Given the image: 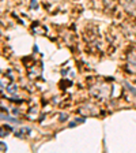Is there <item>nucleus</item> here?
<instances>
[{"mask_svg":"<svg viewBox=\"0 0 136 153\" xmlns=\"http://www.w3.org/2000/svg\"><path fill=\"white\" fill-rule=\"evenodd\" d=\"M90 92H91V94H94L95 97L106 99V97H110V94H112V85H108V83H101V85L91 86Z\"/></svg>","mask_w":136,"mask_h":153,"instance_id":"1","label":"nucleus"},{"mask_svg":"<svg viewBox=\"0 0 136 153\" xmlns=\"http://www.w3.org/2000/svg\"><path fill=\"white\" fill-rule=\"evenodd\" d=\"M79 114L87 115V116H91V115H97V114H98V109L95 108L94 105L87 104V105H82V107H80V108H79Z\"/></svg>","mask_w":136,"mask_h":153,"instance_id":"2","label":"nucleus"},{"mask_svg":"<svg viewBox=\"0 0 136 153\" xmlns=\"http://www.w3.org/2000/svg\"><path fill=\"white\" fill-rule=\"evenodd\" d=\"M128 70L131 73H136V52L128 55Z\"/></svg>","mask_w":136,"mask_h":153,"instance_id":"3","label":"nucleus"},{"mask_svg":"<svg viewBox=\"0 0 136 153\" xmlns=\"http://www.w3.org/2000/svg\"><path fill=\"white\" fill-rule=\"evenodd\" d=\"M30 133H32V128L25 127V128H21V131H16L15 135L16 137H26V135H29Z\"/></svg>","mask_w":136,"mask_h":153,"instance_id":"4","label":"nucleus"},{"mask_svg":"<svg viewBox=\"0 0 136 153\" xmlns=\"http://www.w3.org/2000/svg\"><path fill=\"white\" fill-rule=\"evenodd\" d=\"M0 119L8 120V122H11V123H19V120H16V119H14V118H10L8 115H4V114H0Z\"/></svg>","mask_w":136,"mask_h":153,"instance_id":"5","label":"nucleus"},{"mask_svg":"<svg viewBox=\"0 0 136 153\" xmlns=\"http://www.w3.org/2000/svg\"><path fill=\"white\" fill-rule=\"evenodd\" d=\"M7 92H8L10 94H15V93L18 92V86L16 85H8L7 86Z\"/></svg>","mask_w":136,"mask_h":153,"instance_id":"6","label":"nucleus"},{"mask_svg":"<svg viewBox=\"0 0 136 153\" xmlns=\"http://www.w3.org/2000/svg\"><path fill=\"white\" fill-rule=\"evenodd\" d=\"M125 86H127V89L129 90V92L132 93L133 96H136V89H135V88H133V86H131V85H129V83H128V82H125Z\"/></svg>","mask_w":136,"mask_h":153,"instance_id":"7","label":"nucleus"},{"mask_svg":"<svg viewBox=\"0 0 136 153\" xmlns=\"http://www.w3.org/2000/svg\"><path fill=\"white\" fill-rule=\"evenodd\" d=\"M30 6H32V8H37V7H38L37 0H32V4H30Z\"/></svg>","mask_w":136,"mask_h":153,"instance_id":"8","label":"nucleus"},{"mask_svg":"<svg viewBox=\"0 0 136 153\" xmlns=\"http://www.w3.org/2000/svg\"><path fill=\"white\" fill-rule=\"evenodd\" d=\"M0 149H1V150H7V146H6V143L0 142Z\"/></svg>","mask_w":136,"mask_h":153,"instance_id":"9","label":"nucleus"}]
</instances>
